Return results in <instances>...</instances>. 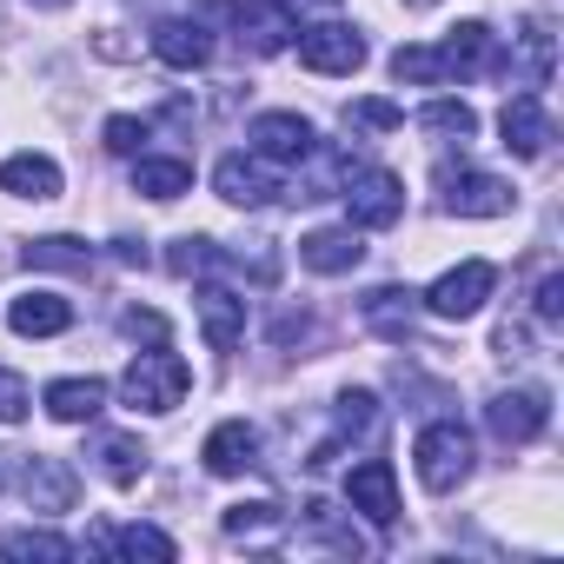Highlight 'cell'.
Instances as JSON below:
<instances>
[{
	"label": "cell",
	"instance_id": "obj_1",
	"mask_svg": "<svg viewBox=\"0 0 564 564\" xmlns=\"http://www.w3.org/2000/svg\"><path fill=\"white\" fill-rule=\"evenodd\" d=\"M412 458H419V485H425V491H458V485L471 478L478 445H471V432H465L458 419H438V425L419 432Z\"/></svg>",
	"mask_w": 564,
	"mask_h": 564
},
{
	"label": "cell",
	"instance_id": "obj_2",
	"mask_svg": "<svg viewBox=\"0 0 564 564\" xmlns=\"http://www.w3.org/2000/svg\"><path fill=\"white\" fill-rule=\"evenodd\" d=\"M186 386H193L186 359H180V352H166V346H153V352H140V359L127 366L120 399H127L133 412H173V405L186 399Z\"/></svg>",
	"mask_w": 564,
	"mask_h": 564
},
{
	"label": "cell",
	"instance_id": "obj_3",
	"mask_svg": "<svg viewBox=\"0 0 564 564\" xmlns=\"http://www.w3.org/2000/svg\"><path fill=\"white\" fill-rule=\"evenodd\" d=\"M339 199H346L352 226H366V232H386V226H399V213H405V186H399V173H386V166H352L346 186H339Z\"/></svg>",
	"mask_w": 564,
	"mask_h": 564
},
{
	"label": "cell",
	"instance_id": "obj_4",
	"mask_svg": "<svg viewBox=\"0 0 564 564\" xmlns=\"http://www.w3.org/2000/svg\"><path fill=\"white\" fill-rule=\"evenodd\" d=\"M438 193H445V213H458V219H498V213H511V186L498 173H478V166H445Z\"/></svg>",
	"mask_w": 564,
	"mask_h": 564
},
{
	"label": "cell",
	"instance_id": "obj_5",
	"mask_svg": "<svg viewBox=\"0 0 564 564\" xmlns=\"http://www.w3.org/2000/svg\"><path fill=\"white\" fill-rule=\"evenodd\" d=\"M300 67H313V74H359L366 67V34L346 28V21L300 28Z\"/></svg>",
	"mask_w": 564,
	"mask_h": 564
},
{
	"label": "cell",
	"instance_id": "obj_6",
	"mask_svg": "<svg viewBox=\"0 0 564 564\" xmlns=\"http://www.w3.org/2000/svg\"><path fill=\"white\" fill-rule=\"evenodd\" d=\"M491 286H498V272H491L485 259H465V265H452L438 286L425 293V306H432L438 319H471V313L491 300Z\"/></svg>",
	"mask_w": 564,
	"mask_h": 564
},
{
	"label": "cell",
	"instance_id": "obj_7",
	"mask_svg": "<svg viewBox=\"0 0 564 564\" xmlns=\"http://www.w3.org/2000/svg\"><path fill=\"white\" fill-rule=\"evenodd\" d=\"M485 425L505 438V445H531L544 425H551V399L538 392V386H518V392H498L491 405H485Z\"/></svg>",
	"mask_w": 564,
	"mask_h": 564
},
{
	"label": "cell",
	"instance_id": "obj_8",
	"mask_svg": "<svg viewBox=\"0 0 564 564\" xmlns=\"http://www.w3.org/2000/svg\"><path fill=\"white\" fill-rule=\"evenodd\" d=\"M432 54H438V80H471V74H485V67L498 61V34H491L485 21H465V28H452Z\"/></svg>",
	"mask_w": 564,
	"mask_h": 564
},
{
	"label": "cell",
	"instance_id": "obj_9",
	"mask_svg": "<svg viewBox=\"0 0 564 564\" xmlns=\"http://www.w3.org/2000/svg\"><path fill=\"white\" fill-rule=\"evenodd\" d=\"M246 140H252V153H259V160L300 166V160L313 153V140H319V133H313V120H300V113H259Z\"/></svg>",
	"mask_w": 564,
	"mask_h": 564
},
{
	"label": "cell",
	"instance_id": "obj_10",
	"mask_svg": "<svg viewBox=\"0 0 564 564\" xmlns=\"http://www.w3.org/2000/svg\"><path fill=\"white\" fill-rule=\"evenodd\" d=\"M498 133H505V153H518V160H544V147H551V113H544V100H538V94L505 100Z\"/></svg>",
	"mask_w": 564,
	"mask_h": 564
},
{
	"label": "cell",
	"instance_id": "obj_11",
	"mask_svg": "<svg viewBox=\"0 0 564 564\" xmlns=\"http://www.w3.org/2000/svg\"><path fill=\"white\" fill-rule=\"evenodd\" d=\"M293 34H300V14L286 0H252L239 14V47H252V54H286Z\"/></svg>",
	"mask_w": 564,
	"mask_h": 564
},
{
	"label": "cell",
	"instance_id": "obj_12",
	"mask_svg": "<svg viewBox=\"0 0 564 564\" xmlns=\"http://www.w3.org/2000/svg\"><path fill=\"white\" fill-rule=\"evenodd\" d=\"M199 458H206V471H213V478H239V471H252V465H259V432H252L246 419H226V425H213V432H206Z\"/></svg>",
	"mask_w": 564,
	"mask_h": 564
},
{
	"label": "cell",
	"instance_id": "obj_13",
	"mask_svg": "<svg viewBox=\"0 0 564 564\" xmlns=\"http://www.w3.org/2000/svg\"><path fill=\"white\" fill-rule=\"evenodd\" d=\"M346 498H352V511H366L372 524H399V478H392L386 458H366V465L346 478Z\"/></svg>",
	"mask_w": 564,
	"mask_h": 564
},
{
	"label": "cell",
	"instance_id": "obj_14",
	"mask_svg": "<svg viewBox=\"0 0 564 564\" xmlns=\"http://www.w3.org/2000/svg\"><path fill=\"white\" fill-rule=\"evenodd\" d=\"M213 186H219L226 206H272V199H279L272 173H265L259 160H246V153H226V160L213 166Z\"/></svg>",
	"mask_w": 564,
	"mask_h": 564
},
{
	"label": "cell",
	"instance_id": "obj_15",
	"mask_svg": "<svg viewBox=\"0 0 564 564\" xmlns=\"http://www.w3.org/2000/svg\"><path fill=\"white\" fill-rule=\"evenodd\" d=\"M199 333H206V346L213 352H232L239 339H246V300L239 293H226V286H199Z\"/></svg>",
	"mask_w": 564,
	"mask_h": 564
},
{
	"label": "cell",
	"instance_id": "obj_16",
	"mask_svg": "<svg viewBox=\"0 0 564 564\" xmlns=\"http://www.w3.org/2000/svg\"><path fill=\"white\" fill-rule=\"evenodd\" d=\"M153 54H160L173 74H199V67L213 61V41H206L199 21H160V28H153Z\"/></svg>",
	"mask_w": 564,
	"mask_h": 564
},
{
	"label": "cell",
	"instance_id": "obj_17",
	"mask_svg": "<svg viewBox=\"0 0 564 564\" xmlns=\"http://www.w3.org/2000/svg\"><path fill=\"white\" fill-rule=\"evenodd\" d=\"M300 259L313 272H352L366 259V239H359V226H319V232L300 239Z\"/></svg>",
	"mask_w": 564,
	"mask_h": 564
},
{
	"label": "cell",
	"instance_id": "obj_18",
	"mask_svg": "<svg viewBox=\"0 0 564 564\" xmlns=\"http://www.w3.org/2000/svg\"><path fill=\"white\" fill-rule=\"evenodd\" d=\"M8 326H14L21 339H54V333L74 326V306H67L61 293H21V300L8 306Z\"/></svg>",
	"mask_w": 564,
	"mask_h": 564
},
{
	"label": "cell",
	"instance_id": "obj_19",
	"mask_svg": "<svg viewBox=\"0 0 564 564\" xmlns=\"http://www.w3.org/2000/svg\"><path fill=\"white\" fill-rule=\"evenodd\" d=\"M0 193H14V199H61V166L47 153H14V160H0Z\"/></svg>",
	"mask_w": 564,
	"mask_h": 564
},
{
	"label": "cell",
	"instance_id": "obj_20",
	"mask_svg": "<svg viewBox=\"0 0 564 564\" xmlns=\"http://www.w3.org/2000/svg\"><path fill=\"white\" fill-rule=\"evenodd\" d=\"M41 405H47L61 425H87V419H100L107 386H100V379H54V386L41 392Z\"/></svg>",
	"mask_w": 564,
	"mask_h": 564
},
{
	"label": "cell",
	"instance_id": "obj_21",
	"mask_svg": "<svg viewBox=\"0 0 564 564\" xmlns=\"http://www.w3.org/2000/svg\"><path fill=\"white\" fill-rule=\"evenodd\" d=\"M372 419H379V399H372V392H346V399H339V425H333V438H319L306 465H313V471H326V465L339 458V445H346V438L372 432Z\"/></svg>",
	"mask_w": 564,
	"mask_h": 564
},
{
	"label": "cell",
	"instance_id": "obj_22",
	"mask_svg": "<svg viewBox=\"0 0 564 564\" xmlns=\"http://www.w3.org/2000/svg\"><path fill=\"white\" fill-rule=\"evenodd\" d=\"M21 491H28L34 511H74V471H67L61 458H28Z\"/></svg>",
	"mask_w": 564,
	"mask_h": 564
},
{
	"label": "cell",
	"instance_id": "obj_23",
	"mask_svg": "<svg viewBox=\"0 0 564 564\" xmlns=\"http://www.w3.org/2000/svg\"><path fill=\"white\" fill-rule=\"evenodd\" d=\"M412 300H419V293H405V286L366 293V326L386 333V339H412Z\"/></svg>",
	"mask_w": 564,
	"mask_h": 564
},
{
	"label": "cell",
	"instance_id": "obj_24",
	"mask_svg": "<svg viewBox=\"0 0 564 564\" xmlns=\"http://www.w3.org/2000/svg\"><path fill=\"white\" fill-rule=\"evenodd\" d=\"M133 193L180 199V193H193V166L186 160H133Z\"/></svg>",
	"mask_w": 564,
	"mask_h": 564
},
{
	"label": "cell",
	"instance_id": "obj_25",
	"mask_svg": "<svg viewBox=\"0 0 564 564\" xmlns=\"http://www.w3.org/2000/svg\"><path fill=\"white\" fill-rule=\"evenodd\" d=\"M94 458H100L107 485H140V471H147V445L140 438H120V432L94 438Z\"/></svg>",
	"mask_w": 564,
	"mask_h": 564
},
{
	"label": "cell",
	"instance_id": "obj_26",
	"mask_svg": "<svg viewBox=\"0 0 564 564\" xmlns=\"http://www.w3.org/2000/svg\"><path fill=\"white\" fill-rule=\"evenodd\" d=\"M28 265H41V272H94V246H80L67 232H47V239L28 246Z\"/></svg>",
	"mask_w": 564,
	"mask_h": 564
},
{
	"label": "cell",
	"instance_id": "obj_27",
	"mask_svg": "<svg viewBox=\"0 0 564 564\" xmlns=\"http://www.w3.org/2000/svg\"><path fill=\"white\" fill-rule=\"evenodd\" d=\"M94 544H100V551H127V557H160V564L173 557V538L153 531V524H120V531H100Z\"/></svg>",
	"mask_w": 564,
	"mask_h": 564
},
{
	"label": "cell",
	"instance_id": "obj_28",
	"mask_svg": "<svg viewBox=\"0 0 564 564\" xmlns=\"http://www.w3.org/2000/svg\"><path fill=\"white\" fill-rule=\"evenodd\" d=\"M279 505H232L226 511V538H246V544H272L279 538Z\"/></svg>",
	"mask_w": 564,
	"mask_h": 564
},
{
	"label": "cell",
	"instance_id": "obj_29",
	"mask_svg": "<svg viewBox=\"0 0 564 564\" xmlns=\"http://www.w3.org/2000/svg\"><path fill=\"white\" fill-rule=\"evenodd\" d=\"M419 127H425V133H438V140H458V147H465V140L478 133V113H471L465 100H432V107L419 113Z\"/></svg>",
	"mask_w": 564,
	"mask_h": 564
},
{
	"label": "cell",
	"instance_id": "obj_30",
	"mask_svg": "<svg viewBox=\"0 0 564 564\" xmlns=\"http://www.w3.org/2000/svg\"><path fill=\"white\" fill-rule=\"evenodd\" d=\"M0 557H14V564H28V557H74V544L67 538H54V531H8L0 538Z\"/></svg>",
	"mask_w": 564,
	"mask_h": 564
},
{
	"label": "cell",
	"instance_id": "obj_31",
	"mask_svg": "<svg viewBox=\"0 0 564 564\" xmlns=\"http://www.w3.org/2000/svg\"><path fill=\"white\" fill-rule=\"evenodd\" d=\"M166 265H173L180 279H199V272H213V265H219V246L186 232V239H173V246H166Z\"/></svg>",
	"mask_w": 564,
	"mask_h": 564
},
{
	"label": "cell",
	"instance_id": "obj_32",
	"mask_svg": "<svg viewBox=\"0 0 564 564\" xmlns=\"http://www.w3.org/2000/svg\"><path fill=\"white\" fill-rule=\"evenodd\" d=\"M518 47H524L531 87H544V80H551V28H544V21H524V28H518Z\"/></svg>",
	"mask_w": 564,
	"mask_h": 564
},
{
	"label": "cell",
	"instance_id": "obj_33",
	"mask_svg": "<svg viewBox=\"0 0 564 564\" xmlns=\"http://www.w3.org/2000/svg\"><path fill=\"white\" fill-rule=\"evenodd\" d=\"M28 405H34L28 379H21V372H0V425H21V419H28Z\"/></svg>",
	"mask_w": 564,
	"mask_h": 564
},
{
	"label": "cell",
	"instance_id": "obj_34",
	"mask_svg": "<svg viewBox=\"0 0 564 564\" xmlns=\"http://www.w3.org/2000/svg\"><path fill=\"white\" fill-rule=\"evenodd\" d=\"M352 120L372 127V133H392V127H405V107H392V100H352Z\"/></svg>",
	"mask_w": 564,
	"mask_h": 564
},
{
	"label": "cell",
	"instance_id": "obj_35",
	"mask_svg": "<svg viewBox=\"0 0 564 564\" xmlns=\"http://www.w3.org/2000/svg\"><path fill=\"white\" fill-rule=\"evenodd\" d=\"M140 140H147V120H133V113L107 120V153H140Z\"/></svg>",
	"mask_w": 564,
	"mask_h": 564
},
{
	"label": "cell",
	"instance_id": "obj_36",
	"mask_svg": "<svg viewBox=\"0 0 564 564\" xmlns=\"http://www.w3.org/2000/svg\"><path fill=\"white\" fill-rule=\"evenodd\" d=\"M531 306H538V319H544V326H557V319H564V272H544V279H538V300H531Z\"/></svg>",
	"mask_w": 564,
	"mask_h": 564
},
{
	"label": "cell",
	"instance_id": "obj_37",
	"mask_svg": "<svg viewBox=\"0 0 564 564\" xmlns=\"http://www.w3.org/2000/svg\"><path fill=\"white\" fill-rule=\"evenodd\" d=\"M120 333H133V339H153V346H166V319H160V313H147V306H127V313H120Z\"/></svg>",
	"mask_w": 564,
	"mask_h": 564
},
{
	"label": "cell",
	"instance_id": "obj_38",
	"mask_svg": "<svg viewBox=\"0 0 564 564\" xmlns=\"http://www.w3.org/2000/svg\"><path fill=\"white\" fill-rule=\"evenodd\" d=\"M113 259L120 265H147V239H113Z\"/></svg>",
	"mask_w": 564,
	"mask_h": 564
},
{
	"label": "cell",
	"instance_id": "obj_39",
	"mask_svg": "<svg viewBox=\"0 0 564 564\" xmlns=\"http://www.w3.org/2000/svg\"><path fill=\"white\" fill-rule=\"evenodd\" d=\"M34 8H74V0H34Z\"/></svg>",
	"mask_w": 564,
	"mask_h": 564
},
{
	"label": "cell",
	"instance_id": "obj_40",
	"mask_svg": "<svg viewBox=\"0 0 564 564\" xmlns=\"http://www.w3.org/2000/svg\"><path fill=\"white\" fill-rule=\"evenodd\" d=\"M405 8H438V0H405Z\"/></svg>",
	"mask_w": 564,
	"mask_h": 564
}]
</instances>
